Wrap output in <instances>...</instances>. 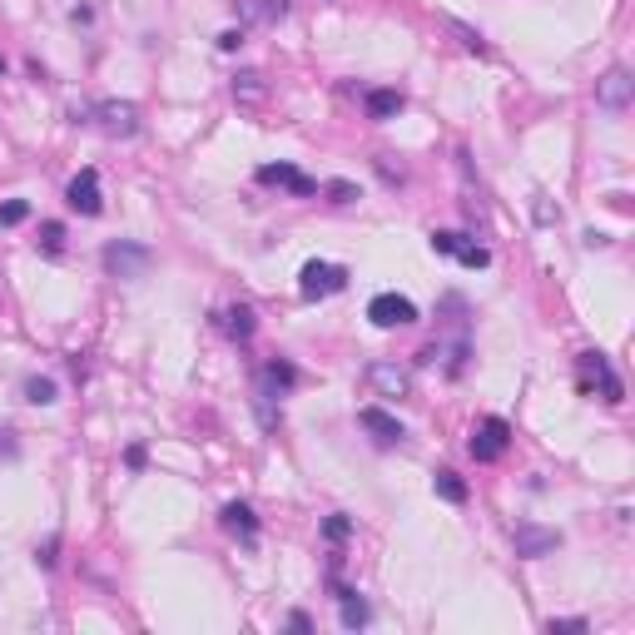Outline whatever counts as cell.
Listing matches in <instances>:
<instances>
[{
	"instance_id": "e0dca14e",
	"label": "cell",
	"mask_w": 635,
	"mask_h": 635,
	"mask_svg": "<svg viewBox=\"0 0 635 635\" xmlns=\"http://www.w3.org/2000/svg\"><path fill=\"white\" fill-rule=\"evenodd\" d=\"M219 328H224V333H229V338H239V343H244V338H254V308H244V303H239V308H224V313H219Z\"/></svg>"
},
{
	"instance_id": "f1b7e54d",
	"label": "cell",
	"mask_w": 635,
	"mask_h": 635,
	"mask_svg": "<svg viewBox=\"0 0 635 635\" xmlns=\"http://www.w3.org/2000/svg\"><path fill=\"white\" fill-rule=\"evenodd\" d=\"M288 626H293V631H313V621H308L303 611H293V616H288Z\"/></svg>"
},
{
	"instance_id": "5bb4252c",
	"label": "cell",
	"mask_w": 635,
	"mask_h": 635,
	"mask_svg": "<svg viewBox=\"0 0 635 635\" xmlns=\"http://www.w3.org/2000/svg\"><path fill=\"white\" fill-rule=\"evenodd\" d=\"M293 382H298V368H293L288 358H273V363L263 368V397H283Z\"/></svg>"
},
{
	"instance_id": "1f68e13d",
	"label": "cell",
	"mask_w": 635,
	"mask_h": 635,
	"mask_svg": "<svg viewBox=\"0 0 635 635\" xmlns=\"http://www.w3.org/2000/svg\"><path fill=\"white\" fill-rule=\"evenodd\" d=\"M0 75H5V60H0Z\"/></svg>"
},
{
	"instance_id": "9c48e42d",
	"label": "cell",
	"mask_w": 635,
	"mask_h": 635,
	"mask_svg": "<svg viewBox=\"0 0 635 635\" xmlns=\"http://www.w3.org/2000/svg\"><path fill=\"white\" fill-rule=\"evenodd\" d=\"M511 546H516V556L536 561V556H551V551L561 546V536L546 531V526H516V531H511Z\"/></svg>"
},
{
	"instance_id": "603a6c76",
	"label": "cell",
	"mask_w": 635,
	"mask_h": 635,
	"mask_svg": "<svg viewBox=\"0 0 635 635\" xmlns=\"http://www.w3.org/2000/svg\"><path fill=\"white\" fill-rule=\"evenodd\" d=\"M40 249H45V254H60V249H65V224H45V229H40Z\"/></svg>"
},
{
	"instance_id": "8fae6325",
	"label": "cell",
	"mask_w": 635,
	"mask_h": 635,
	"mask_svg": "<svg viewBox=\"0 0 635 635\" xmlns=\"http://www.w3.org/2000/svg\"><path fill=\"white\" fill-rule=\"evenodd\" d=\"M631 90H635L631 75H626V70H611V75L596 85V105H606V110H626V105H631Z\"/></svg>"
},
{
	"instance_id": "6da1fadb",
	"label": "cell",
	"mask_w": 635,
	"mask_h": 635,
	"mask_svg": "<svg viewBox=\"0 0 635 635\" xmlns=\"http://www.w3.org/2000/svg\"><path fill=\"white\" fill-rule=\"evenodd\" d=\"M576 373H581V392H601V402H626V387L616 378V368H611V358L606 353H581L576 358Z\"/></svg>"
},
{
	"instance_id": "484cf974",
	"label": "cell",
	"mask_w": 635,
	"mask_h": 635,
	"mask_svg": "<svg viewBox=\"0 0 635 635\" xmlns=\"http://www.w3.org/2000/svg\"><path fill=\"white\" fill-rule=\"evenodd\" d=\"M348 531H353V521H348V516H333V521H328V541H343Z\"/></svg>"
},
{
	"instance_id": "83f0119b",
	"label": "cell",
	"mask_w": 635,
	"mask_h": 635,
	"mask_svg": "<svg viewBox=\"0 0 635 635\" xmlns=\"http://www.w3.org/2000/svg\"><path fill=\"white\" fill-rule=\"evenodd\" d=\"M328 194H333L338 204H348V199H353V184H328Z\"/></svg>"
},
{
	"instance_id": "7402d4cb",
	"label": "cell",
	"mask_w": 635,
	"mask_h": 635,
	"mask_svg": "<svg viewBox=\"0 0 635 635\" xmlns=\"http://www.w3.org/2000/svg\"><path fill=\"white\" fill-rule=\"evenodd\" d=\"M234 95H239V100H263V75L244 70V75L234 80Z\"/></svg>"
},
{
	"instance_id": "9a60e30c",
	"label": "cell",
	"mask_w": 635,
	"mask_h": 635,
	"mask_svg": "<svg viewBox=\"0 0 635 635\" xmlns=\"http://www.w3.org/2000/svg\"><path fill=\"white\" fill-rule=\"evenodd\" d=\"M368 382L378 387L382 397H407V373L392 368V363H373V368H368Z\"/></svg>"
},
{
	"instance_id": "44dd1931",
	"label": "cell",
	"mask_w": 635,
	"mask_h": 635,
	"mask_svg": "<svg viewBox=\"0 0 635 635\" xmlns=\"http://www.w3.org/2000/svg\"><path fill=\"white\" fill-rule=\"evenodd\" d=\"M25 402H35V407L55 402V378H30L25 382Z\"/></svg>"
},
{
	"instance_id": "3957f363",
	"label": "cell",
	"mask_w": 635,
	"mask_h": 635,
	"mask_svg": "<svg viewBox=\"0 0 635 635\" xmlns=\"http://www.w3.org/2000/svg\"><path fill=\"white\" fill-rule=\"evenodd\" d=\"M368 318H373V328H407V323H417V303L402 293H378L368 303Z\"/></svg>"
},
{
	"instance_id": "f546056e",
	"label": "cell",
	"mask_w": 635,
	"mask_h": 635,
	"mask_svg": "<svg viewBox=\"0 0 635 635\" xmlns=\"http://www.w3.org/2000/svg\"><path fill=\"white\" fill-rule=\"evenodd\" d=\"M125 462L134 467V472H139V467H144V447H129V452H125Z\"/></svg>"
},
{
	"instance_id": "8992f818",
	"label": "cell",
	"mask_w": 635,
	"mask_h": 635,
	"mask_svg": "<svg viewBox=\"0 0 635 635\" xmlns=\"http://www.w3.org/2000/svg\"><path fill=\"white\" fill-rule=\"evenodd\" d=\"M432 249L457 258V263H467V268H487V263H492V254H487L482 244H472L467 234H452V229H437V234H432Z\"/></svg>"
},
{
	"instance_id": "4fadbf2b",
	"label": "cell",
	"mask_w": 635,
	"mask_h": 635,
	"mask_svg": "<svg viewBox=\"0 0 635 635\" xmlns=\"http://www.w3.org/2000/svg\"><path fill=\"white\" fill-rule=\"evenodd\" d=\"M219 521H224V531H234V536H244V541L258 536V516L249 502H229V507L219 511Z\"/></svg>"
},
{
	"instance_id": "5b68a950",
	"label": "cell",
	"mask_w": 635,
	"mask_h": 635,
	"mask_svg": "<svg viewBox=\"0 0 635 635\" xmlns=\"http://www.w3.org/2000/svg\"><path fill=\"white\" fill-rule=\"evenodd\" d=\"M65 204H70L75 214L95 219V214L105 209V194H100V174H95V169H80V174L70 179V189H65Z\"/></svg>"
},
{
	"instance_id": "d4e9b609",
	"label": "cell",
	"mask_w": 635,
	"mask_h": 635,
	"mask_svg": "<svg viewBox=\"0 0 635 635\" xmlns=\"http://www.w3.org/2000/svg\"><path fill=\"white\" fill-rule=\"evenodd\" d=\"M546 631H591L586 616H571V621H546Z\"/></svg>"
},
{
	"instance_id": "ac0fdd59",
	"label": "cell",
	"mask_w": 635,
	"mask_h": 635,
	"mask_svg": "<svg viewBox=\"0 0 635 635\" xmlns=\"http://www.w3.org/2000/svg\"><path fill=\"white\" fill-rule=\"evenodd\" d=\"M363 105H368V115H373V120H392V115H402V105H407V100H402L397 90H368V100H363Z\"/></svg>"
},
{
	"instance_id": "ffe728a7",
	"label": "cell",
	"mask_w": 635,
	"mask_h": 635,
	"mask_svg": "<svg viewBox=\"0 0 635 635\" xmlns=\"http://www.w3.org/2000/svg\"><path fill=\"white\" fill-rule=\"evenodd\" d=\"M432 487H437V497H442V502H452V507H462V502H467V482H462L457 472H437V477H432Z\"/></svg>"
},
{
	"instance_id": "d6986e66",
	"label": "cell",
	"mask_w": 635,
	"mask_h": 635,
	"mask_svg": "<svg viewBox=\"0 0 635 635\" xmlns=\"http://www.w3.org/2000/svg\"><path fill=\"white\" fill-rule=\"evenodd\" d=\"M239 15H244V20H258V25H268V20H283L288 5H283V0H239Z\"/></svg>"
},
{
	"instance_id": "52a82bcc",
	"label": "cell",
	"mask_w": 635,
	"mask_h": 635,
	"mask_svg": "<svg viewBox=\"0 0 635 635\" xmlns=\"http://www.w3.org/2000/svg\"><path fill=\"white\" fill-rule=\"evenodd\" d=\"M105 268H110L115 278H144L149 249H144V244H129V239H115V244L105 249Z\"/></svg>"
},
{
	"instance_id": "2e32d148",
	"label": "cell",
	"mask_w": 635,
	"mask_h": 635,
	"mask_svg": "<svg viewBox=\"0 0 635 635\" xmlns=\"http://www.w3.org/2000/svg\"><path fill=\"white\" fill-rule=\"evenodd\" d=\"M338 611H343V626H348V631H363V626L373 621L368 601H363L358 591H343V586H338Z\"/></svg>"
},
{
	"instance_id": "30bf717a",
	"label": "cell",
	"mask_w": 635,
	"mask_h": 635,
	"mask_svg": "<svg viewBox=\"0 0 635 635\" xmlns=\"http://www.w3.org/2000/svg\"><path fill=\"white\" fill-rule=\"evenodd\" d=\"M358 422H363V432H373V442L378 447H397L407 432H402V422L392 417V412H382V407H363L358 412Z\"/></svg>"
},
{
	"instance_id": "7c38bea8",
	"label": "cell",
	"mask_w": 635,
	"mask_h": 635,
	"mask_svg": "<svg viewBox=\"0 0 635 635\" xmlns=\"http://www.w3.org/2000/svg\"><path fill=\"white\" fill-rule=\"evenodd\" d=\"M95 115H100V125L110 129V134H134V129H139V110H134V105H120V100L95 105Z\"/></svg>"
},
{
	"instance_id": "7a4b0ae2",
	"label": "cell",
	"mask_w": 635,
	"mask_h": 635,
	"mask_svg": "<svg viewBox=\"0 0 635 635\" xmlns=\"http://www.w3.org/2000/svg\"><path fill=\"white\" fill-rule=\"evenodd\" d=\"M298 288H303V298H328V293H343V288H348V268L313 258V263H303Z\"/></svg>"
},
{
	"instance_id": "4dcf8cb0",
	"label": "cell",
	"mask_w": 635,
	"mask_h": 635,
	"mask_svg": "<svg viewBox=\"0 0 635 635\" xmlns=\"http://www.w3.org/2000/svg\"><path fill=\"white\" fill-rule=\"evenodd\" d=\"M0 452H5V457L15 452V442H10V432H5V427H0Z\"/></svg>"
},
{
	"instance_id": "cb8c5ba5",
	"label": "cell",
	"mask_w": 635,
	"mask_h": 635,
	"mask_svg": "<svg viewBox=\"0 0 635 635\" xmlns=\"http://www.w3.org/2000/svg\"><path fill=\"white\" fill-rule=\"evenodd\" d=\"M25 214H30V204H25V199H10V204L0 209V224H20Z\"/></svg>"
},
{
	"instance_id": "4316f807",
	"label": "cell",
	"mask_w": 635,
	"mask_h": 635,
	"mask_svg": "<svg viewBox=\"0 0 635 635\" xmlns=\"http://www.w3.org/2000/svg\"><path fill=\"white\" fill-rule=\"evenodd\" d=\"M239 45H244V30H224L219 35V50H239Z\"/></svg>"
},
{
	"instance_id": "277c9868",
	"label": "cell",
	"mask_w": 635,
	"mask_h": 635,
	"mask_svg": "<svg viewBox=\"0 0 635 635\" xmlns=\"http://www.w3.org/2000/svg\"><path fill=\"white\" fill-rule=\"evenodd\" d=\"M507 447H511V427L502 417H487V422L472 432V457H477V462H502Z\"/></svg>"
},
{
	"instance_id": "ba28073f",
	"label": "cell",
	"mask_w": 635,
	"mask_h": 635,
	"mask_svg": "<svg viewBox=\"0 0 635 635\" xmlns=\"http://www.w3.org/2000/svg\"><path fill=\"white\" fill-rule=\"evenodd\" d=\"M258 184H268V189H288L293 199L318 194V184H313L303 169H293V164H263V169H258Z\"/></svg>"
}]
</instances>
